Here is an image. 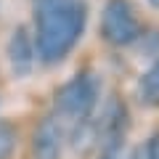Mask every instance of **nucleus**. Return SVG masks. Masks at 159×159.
<instances>
[{
    "label": "nucleus",
    "mask_w": 159,
    "mask_h": 159,
    "mask_svg": "<svg viewBox=\"0 0 159 159\" xmlns=\"http://www.w3.org/2000/svg\"><path fill=\"white\" fill-rule=\"evenodd\" d=\"M98 103V80L93 74H77L56 93V117L61 125L74 127L93 117Z\"/></svg>",
    "instance_id": "nucleus-2"
},
{
    "label": "nucleus",
    "mask_w": 159,
    "mask_h": 159,
    "mask_svg": "<svg viewBox=\"0 0 159 159\" xmlns=\"http://www.w3.org/2000/svg\"><path fill=\"white\" fill-rule=\"evenodd\" d=\"M88 21L85 0H34L37 27V58L43 64H58L77 45Z\"/></svg>",
    "instance_id": "nucleus-1"
},
{
    "label": "nucleus",
    "mask_w": 159,
    "mask_h": 159,
    "mask_svg": "<svg viewBox=\"0 0 159 159\" xmlns=\"http://www.w3.org/2000/svg\"><path fill=\"white\" fill-rule=\"evenodd\" d=\"M16 148V127L0 119V159H8Z\"/></svg>",
    "instance_id": "nucleus-8"
},
{
    "label": "nucleus",
    "mask_w": 159,
    "mask_h": 159,
    "mask_svg": "<svg viewBox=\"0 0 159 159\" xmlns=\"http://www.w3.org/2000/svg\"><path fill=\"white\" fill-rule=\"evenodd\" d=\"M101 34L109 45H130L141 37V24L127 0H109L101 16Z\"/></svg>",
    "instance_id": "nucleus-3"
},
{
    "label": "nucleus",
    "mask_w": 159,
    "mask_h": 159,
    "mask_svg": "<svg viewBox=\"0 0 159 159\" xmlns=\"http://www.w3.org/2000/svg\"><path fill=\"white\" fill-rule=\"evenodd\" d=\"M141 159H159V133H154L141 148Z\"/></svg>",
    "instance_id": "nucleus-9"
},
{
    "label": "nucleus",
    "mask_w": 159,
    "mask_h": 159,
    "mask_svg": "<svg viewBox=\"0 0 159 159\" xmlns=\"http://www.w3.org/2000/svg\"><path fill=\"white\" fill-rule=\"evenodd\" d=\"M148 3H151V6H157V8H159V0H148Z\"/></svg>",
    "instance_id": "nucleus-12"
},
{
    "label": "nucleus",
    "mask_w": 159,
    "mask_h": 159,
    "mask_svg": "<svg viewBox=\"0 0 159 159\" xmlns=\"http://www.w3.org/2000/svg\"><path fill=\"white\" fill-rule=\"evenodd\" d=\"M98 159H122V146H103Z\"/></svg>",
    "instance_id": "nucleus-10"
},
{
    "label": "nucleus",
    "mask_w": 159,
    "mask_h": 159,
    "mask_svg": "<svg viewBox=\"0 0 159 159\" xmlns=\"http://www.w3.org/2000/svg\"><path fill=\"white\" fill-rule=\"evenodd\" d=\"M138 101L148 109L159 106V58L141 74V82H138Z\"/></svg>",
    "instance_id": "nucleus-7"
},
{
    "label": "nucleus",
    "mask_w": 159,
    "mask_h": 159,
    "mask_svg": "<svg viewBox=\"0 0 159 159\" xmlns=\"http://www.w3.org/2000/svg\"><path fill=\"white\" fill-rule=\"evenodd\" d=\"M66 127L58 117H45L32 135V157L34 159H61Z\"/></svg>",
    "instance_id": "nucleus-5"
},
{
    "label": "nucleus",
    "mask_w": 159,
    "mask_h": 159,
    "mask_svg": "<svg viewBox=\"0 0 159 159\" xmlns=\"http://www.w3.org/2000/svg\"><path fill=\"white\" fill-rule=\"evenodd\" d=\"M34 56H37V48H34L32 37L24 27H16L8 40V64H11V72L16 77H27L34 66Z\"/></svg>",
    "instance_id": "nucleus-6"
},
{
    "label": "nucleus",
    "mask_w": 159,
    "mask_h": 159,
    "mask_svg": "<svg viewBox=\"0 0 159 159\" xmlns=\"http://www.w3.org/2000/svg\"><path fill=\"white\" fill-rule=\"evenodd\" d=\"M122 159H141V148H135V151H130L127 157H122Z\"/></svg>",
    "instance_id": "nucleus-11"
},
{
    "label": "nucleus",
    "mask_w": 159,
    "mask_h": 159,
    "mask_svg": "<svg viewBox=\"0 0 159 159\" xmlns=\"http://www.w3.org/2000/svg\"><path fill=\"white\" fill-rule=\"evenodd\" d=\"M98 125V148L103 146H122L127 133V109L119 98H109L106 106L101 111V119H96Z\"/></svg>",
    "instance_id": "nucleus-4"
}]
</instances>
